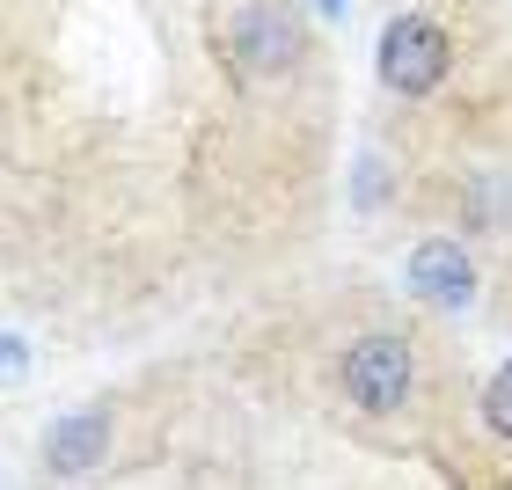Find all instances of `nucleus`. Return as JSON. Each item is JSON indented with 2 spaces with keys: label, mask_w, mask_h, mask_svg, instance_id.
Instances as JSON below:
<instances>
[{
  "label": "nucleus",
  "mask_w": 512,
  "mask_h": 490,
  "mask_svg": "<svg viewBox=\"0 0 512 490\" xmlns=\"http://www.w3.org/2000/svg\"><path fill=\"white\" fill-rule=\"evenodd\" d=\"M417 388H425V352L403 330H359L337 352V403L366 417V425H395V417L417 410Z\"/></svg>",
  "instance_id": "f257e3e1"
},
{
  "label": "nucleus",
  "mask_w": 512,
  "mask_h": 490,
  "mask_svg": "<svg viewBox=\"0 0 512 490\" xmlns=\"http://www.w3.org/2000/svg\"><path fill=\"white\" fill-rule=\"evenodd\" d=\"M227 66H235L242 88L286 81L300 66V22L278 8V0H242V8L227 15Z\"/></svg>",
  "instance_id": "f03ea898"
},
{
  "label": "nucleus",
  "mask_w": 512,
  "mask_h": 490,
  "mask_svg": "<svg viewBox=\"0 0 512 490\" xmlns=\"http://www.w3.org/2000/svg\"><path fill=\"white\" fill-rule=\"evenodd\" d=\"M37 454H44V476H59V483H88V476H103V469H110V454H118V403H110V395H96V403L59 410L52 425H44Z\"/></svg>",
  "instance_id": "7ed1b4c3"
},
{
  "label": "nucleus",
  "mask_w": 512,
  "mask_h": 490,
  "mask_svg": "<svg viewBox=\"0 0 512 490\" xmlns=\"http://www.w3.org/2000/svg\"><path fill=\"white\" fill-rule=\"evenodd\" d=\"M454 74V37L439 30L432 15H388L381 30V81L395 88V96H439Z\"/></svg>",
  "instance_id": "20e7f679"
},
{
  "label": "nucleus",
  "mask_w": 512,
  "mask_h": 490,
  "mask_svg": "<svg viewBox=\"0 0 512 490\" xmlns=\"http://www.w3.org/2000/svg\"><path fill=\"white\" fill-rule=\"evenodd\" d=\"M403 293L417 300V308H432V315H469L476 293H483V271H476L469 242H461V235L410 242V256H403Z\"/></svg>",
  "instance_id": "39448f33"
},
{
  "label": "nucleus",
  "mask_w": 512,
  "mask_h": 490,
  "mask_svg": "<svg viewBox=\"0 0 512 490\" xmlns=\"http://www.w3.org/2000/svg\"><path fill=\"white\" fill-rule=\"evenodd\" d=\"M476 425L498 439V447H512V359L491 366V381L476 388Z\"/></svg>",
  "instance_id": "423d86ee"
},
{
  "label": "nucleus",
  "mask_w": 512,
  "mask_h": 490,
  "mask_svg": "<svg viewBox=\"0 0 512 490\" xmlns=\"http://www.w3.org/2000/svg\"><path fill=\"white\" fill-rule=\"evenodd\" d=\"M22 366H30V337L8 330V373H22Z\"/></svg>",
  "instance_id": "0eeeda50"
},
{
  "label": "nucleus",
  "mask_w": 512,
  "mask_h": 490,
  "mask_svg": "<svg viewBox=\"0 0 512 490\" xmlns=\"http://www.w3.org/2000/svg\"><path fill=\"white\" fill-rule=\"evenodd\" d=\"M315 8H322V15H344V8H352V0H315Z\"/></svg>",
  "instance_id": "6e6552de"
}]
</instances>
